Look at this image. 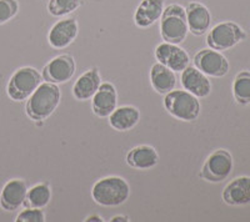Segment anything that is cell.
Listing matches in <instances>:
<instances>
[{
    "mask_svg": "<svg viewBox=\"0 0 250 222\" xmlns=\"http://www.w3.org/2000/svg\"><path fill=\"white\" fill-rule=\"evenodd\" d=\"M62 92L57 84L42 83L26 101V114L34 121L48 119L60 103Z\"/></svg>",
    "mask_w": 250,
    "mask_h": 222,
    "instance_id": "1",
    "label": "cell"
},
{
    "mask_svg": "<svg viewBox=\"0 0 250 222\" xmlns=\"http://www.w3.org/2000/svg\"><path fill=\"white\" fill-rule=\"evenodd\" d=\"M130 187L123 177H103L95 183L91 190V196L98 205L106 207L120 206L129 199Z\"/></svg>",
    "mask_w": 250,
    "mask_h": 222,
    "instance_id": "2",
    "label": "cell"
},
{
    "mask_svg": "<svg viewBox=\"0 0 250 222\" xmlns=\"http://www.w3.org/2000/svg\"><path fill=\"white\" fill-rule=\"evenodd\" d=\"M188 28L185 8L179 4H170L164 8L160 18V35L167 43L180 44L187 37Z\"/></svg>",
    "mask_w": 250,
    "mask_h": 222,
    "instance_id": "3",
    "label": "cell"
},
{
    "mask_svg": "<svg viewBox=\"0 0 250 222\" xmlns=\"http://www.w3.org/2000/svg\"><path fill=\"white\" fill-rule=\"evenodd\" d=\"M164 106L170 115L182 121H194L200 114L198 97L187 90H171L165 95Z\"/></svg>",
    "mask_w": 250,
    "mask_h": 222,
    "instance_id": "4",
    "label": "cell"
},
{
    "mask_svg": "<svg viewBox=\"0 0 250 222\" xmlns=\"http://www.w3.org/2000/svg\"><path fill=\"white\" fill-rule=\"evenodd\" d=\"M42 84V75L34 68L25 66L18 69L12 75L8 83L6 92L8 96L14 101L28 100L38 86Z\"/></svg>",
    "mask_w": 250,
    "mask_h": 222,
    "instance_id": "5",
    "label": "cell"
},
{
    "mask_svg": "<svg viewBox=\"0 0 250 222\" xmlns=\"http://www.w3.org/2000/svg\"><path fill=\"white\" fill-rule=\"evenodd\" d=\"M247 37V34L240 25L233 21H224L211 29L207 37V43L209 48L224 52L234 48L236 44Z\"/></svg>",
    "mask_w": 250,
    "mask_h": 222,
    "instance_id": "6",
    "label": "cell"
},
{
    "mask_svg": "<svg viewBox=\"0 0 250 222\" xmlns=\"http://www.w3.org/2000/svg\"><path fill=\"white\" fill-rule=\"evenodd\" d=\"M233 157L227 150H216L208 157L202 168V177L210 183H222L233 171Z\"/></svg>",
    "mask_w": 250,
    "mask_h": 222,
    "instance_id": "7",
    "label": "cell"
},
{
    "mask_svg": "<svg viewBox=\"0 0 250 222\" xmlns=\"http://www.w3.org/2000/svg\"><path fill=\"white\" fill-rule=\"evenodd\" d=\"M194 65L207 76L222 77L229 72V61L223 54L214 49L200 50L194 57Z\"/></svg>",
    "mask_w": 250,
    "mask_h": 222,
    "instance_id": "8",
    "label": "cell"
},
{
    "mask_svg": "<svg viewBox=\"0 0 250 222\" xmlns=\"http://www.w3.org/2000/svg\"><path fill=\"white\" fill-rule=\"evenodd\" d=\"M75 74V61L68 54L59 55L50 60L43 69V77L48 83H66Z\"/></svg>",
    "mask_w": 250,
    "mask_h": 222,
    "instance_id": "9",
    "label": "cell"
},
{
    "mask_svg": "<svg viewBox=\"0 0 250 222\" xmlns=\"http://www.w3.org/2000/svg\"><path fill=\"white\" fill-rule=\"evenodd\" d=\"M155 57L160 64L165 65L174 73L183 72L189 65V55L178 44H159L155 49Z\"/></svg>",
    "mask_w": 250,
    "mask_h": 222,
    "instance_id": "10",
    "label": "cell"
},
{
    "mask_svg": "<svg viewBox=\"0 0 250 222\" xmlns=\"http://www.w3.org/2000/svg\"><path fill=\"white\" fill-rule=\"evenodd\" d=\"M28 186L24 180L12 179L0 192V206L6 211H15L24 205Z\"/></svg>",
    "mask_w": 250,
    "mask_h": 222,
    "instance_id": "11",
    "label": "cell"
},
{
    "mask_svg": "<svg viewBox=\"0 0 250 222\" xmlns=\"http://www.w3.org/2000/svg\"><path fill=\"white\" fill-rule=\"evenodd\" d=\"M78 35V23L73 18L59 20L53 25L48 34V41L51 48L64 49L70 45Z\"/></svg>",
    "mask_w": 250,
    "mask_h": 222,
    "instance_id": "12",
    "label": "cell"
},
{
    "mask_svg": "<svg viewBox=\"0 0 250 222\" xmlns=\"http://www.w3.org/2000/svg\"><path fill=\"white\" fill-rule=\"evenodd\" d=\"M182 85L183 88L193 94L194 96L207 97L211 92L210 80L208 79L207 75L202 73L199 69L194 66H187L182 72Z\"/></svg>",
    "mask_w": 250,
    "mask_h": 222,
    "instance_id": "13",
    "label": "cell"
},
{
    "mask_svg": "<svg viewBox=\"0 0 250 222\" xmlns=\"http://www.w3.org/2000/svg\"><path fill=\"white\" fill-rule=\"evenodd\" d=\"M93 112L99 117H109V115L117 109V90L110 83H102L98 92L91 97Z\"/></svg>",
    "mask_w": 250,
    "mask_h": 222,
    "instance_id": "14",
    "label": "cell"
},
{
    "mask_svg": "<svg viewBox=\"0 0 250 222\" xmlns=\"http://www.w3.org/2000/svg\"><path fill=\"white\" fill-rule=\"evenodd\" d=\"M185 13H187L188 28L191 34L200 37L209 30L211 15L207 6L198 1H191L188 4Z\"/></svg>",
    "mask_w": 250,
    "mask_h": 222,
    "instance_id": "15",
    "label": "cell"
},
{
    "mask_svg": "<svg viewBox=\"0 0 250 222\" xmlns=\"http://www.w3.org/2000/svg\"><path fill=\"white\" fill-rule=\"evenodd\" d=\"M223 200L230 206L250 204V177L240 176L231 180L223 191Z\"/></svg>",
    "mask_w": 250,
    "mask_h": 222,
    "instance_id": "16",
    "label": "cell"
},
{
    "mask_svg": "<svg viewBox=\"0 0 250 222\" xmlns=\"http://www.w3.org/2000/svg\"><path fill=\"white\" fill-rule=\"evenodd\" d=\"M164 0H143L134 14V21L139 28H149L162 18Z\"/></svg>",
    "mask_w": 250,
    "mask_h": 222,
    "instance_id": "17",
    "label": "cell"
},
{
    "mask_svg": "<svg viewBox=\"0 0 250 222\" xmlns=\"http://www.w3.org/2000/svg\"><path fill=\"white\" fill-rule=\"evenodd\" d=\"M126 163L137 170H150L159 163V155L153 146L140 145L131 148L126 156Z\"/></svg>",
    "mask_w": 250,
    "mask_h": 222,
    "instance_id": "18",
    "label": "cell"
},
{
    "mask_svg": "<svg viewBox=\"0 0 250 222\" xmlns=\"http://www.w3.org/2000/svg\"><path fill=\"white\" fill-rule=\"evenodd\" d=\"M102 85V77H100L98 69H90L75 81L73 86V94L78 100H89L98 92L99 86Z\"/></svg>",
    "mask_w": 250,
    "mask_h": 222,
    "instance_id": "19",
    "label": "cell"
},
{
    "mask_svg": "<svg viewBox=\"0 0 250 222\" xmlns=\"http://www.w3.org/2000/svg\"><path fill=\"white\" fill-rule=\"evenodd\" d=\"M150 83L156 92L167 95L175 89V73L165 65H163V64H154L150 70Z\"/></svg>",
    "mask_w": 250,
    "mask_h": 222,
    "instance_id": "20",
    "label": "cell"
},
{
    "mask_svg": "<svg viewBox=\"0 0 250 222\" xmlns=\"http://www.w3.org/2000/svg\"><path fill=\"white\" fill-rule=\"evenodd\" d=\"M140 120V112L134 106H122L109 115V124L118 131H129L137 126Z\"/></svg>",
    "mask_w": 250,
    "mask_h": 222,
    "instance_id": "21",
    "label": "cell"
},
{
    "mask_svg": "<svg viewBox=\"0 0 250 222\" xmlns=\"http://www.w3.org/2000/svg\"><path fill=\"white\" fill-rule=\"evenodd\" d=\"M51 199V190L46 184H38L31 188H28L24 207L44 208Z\"/></svg>",
    "mask_w": 250,
    "mask_h": 222,
    "instance_id": "22",
    "label": "cell"
},
{
    "mask_svg": "<svg viewBox=\"0 0 250 222\" xmlns=\"http://www.w3.org/2000/svg\"><path fill=\"white\" fill-rule=\"evenodd\" d=\"M234 99L240 105L250 104V72L243 70L234 79L233 83Z\"/></svg>",
    "mask_w": 250,
    "mask_h": 222,
    "instance_id": "23",
    "label": "cell"
},
{
    "mask_svg": "<svg viewBox=\"0 0 250 222\" xmlns=\"http://www.w3.org/2000/svg\"><path fill=\"white\" fill-rule=\"evenodd\" d=\"M83 0H50L48 4V10L53 17H64L82 5Z\"/></svg>",
    "mask_w": 250,
    "mask_h": 222,
    "instance_id": "24",
    "label": "cell"
},
{
    "mask_svg": "<svg viewBox=\"0 0 250 222\" xmlns=\"http://www.w3.org/2000/svg\"><path fill=\"white\" fill-rule=\"evenodd\" d=\"M19 12L17 0H0V24L12 20Z\"/></svg>",
    "mask_w": 250,
    "mask_h": 222,
    "instance_id": "25",
    "label": "cell"
},
{
    "mask_svg": "<svg viewBox=\"0 0 250 222\" xmlns=\"http://www.w3.org/2000/svg\"><path fill=\"white\" fill-rule=\"evenodd\" d=\"M17 222H44L45 221V215L42 211V208L25 207L15 219Z\"/></svg>",
    "mask_w": 250,
    "mask_h": 222,
    "instance_id": "26",
    "label": "cell"
},
{
    "mask_svg": "<svg viewBox=\"0 0 250 222\" xmlns=\"http://www.w3.org/2000/svg\"><path fill=\"white\" fill-rule=\"evenodd\" d=\"M110 221L111 222H126V221H129V220L126 216H114V217H111Z\"/></svg>",
    "mask_w": 250,
    "mask_h": 222,
    "instance_id": "27",
    "label": "cell"
},
{
    "mask_svg": "<svg viewBox=\"0 0 250 222\" xmlns=\"http://www.w3.org/2000/svg\"><path fill=\"white\" fill-rule=\"evenodd\" d=\"M86 221H99V222H102L103 221V219L100 216H89L88 219H86Z\"/></svg>",
    "mask_w": 250,
    "mask_h": 222,
    "instance_id": "28",
    "label": "cell"
}]
</instances>
